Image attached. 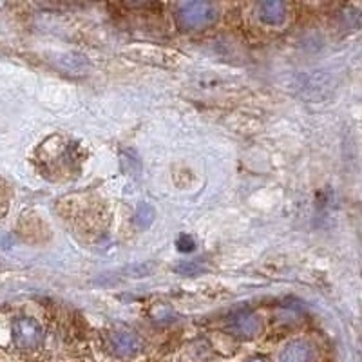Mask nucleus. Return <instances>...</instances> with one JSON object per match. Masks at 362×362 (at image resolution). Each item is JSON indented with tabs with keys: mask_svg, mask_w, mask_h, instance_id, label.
<instances>
[{
	"mask_svg": "<svg viewBox=\"0 0 362 362\" xmlns=\"http://www.w3.org/2000/svg\"><path fill=\"white\" fill-rule=\"evenodd\" d=\"M11 335L18 350H38L44 344V329L35 319L29 317H21L13 322Z\"/></svg>",
	"mask_w": 362,
	"mask_h": 362,
	"instance_id": "obj_2",
	"label": "nucleus"
},
{
	"mask_svg": "<svg viewBox=\"0 0 362 362\" xmlns=\"http://www.w3.org/2000/svg\"><path fill=\"white\" fill-rule=\"evenodd\" d=\"M245 362H270V361H268L267 357H252V358H248V361H245Z\"/></svg>",
	"mask_w": 362,
	"mask_h": 362,
	"instance_id": "obj_10",
	"label": "nucleus"
},
{
	"mask_svg": "<svg viewBox=\"0 0 362 362\" xmlns=\"http://www.w3.org/2000/svg\"><path fill=\"white\" fill-rule=\"evenodd\" d=\"M313 358H315V348L303 339L286 342L277 355V362H313Z\"/></svg>",
	"mask_w": 362,
	"mask_h": 362,
	"instance_id": "obj_5",
	"label": "nucleus"
},
{
	"mask_svg": "<svg viewBox=\"0 0 362 362\" xmlns=\"http://www.w3.org/2000/svg\"><path fill=\"white\" fill-rule=\"evenodd\" d=\"M288 9L281 0H267L257 6V18L267 25H281L286 21Z\"/></svg>",
	"mask_w": 362,
	"mask_h": 362,
	"instance_id": "obj_6",
	"label": "nucleus"
},
{
	"mask_svg": "<svg viewBox=\"0 0 362 362\" xmlns=\"http://www.w3.org/2000/svg\"><path fill=\"white\" fill-rule=\"evenodd\" d=\"M153 219H154L153 206L145 203V205H141L140 209H138V212H136L134 221H136V225L140 226V228H147V226L153 223Z\"/></svg>",
	"mask_w": 362,
	"mask_h": 362,
	"instance_id": "obj_8",
	"label": "nucleus"
},
{
	"mask_svg": "<svg viewBox=\"0 0 362 362\" xmlns=\"http://www.w3.org/2000/svg\"><path fill=\"white\" fill-rule=\"evenodd\" d=\"M176 25L181 31H199L214 24L219 18L218 6L212 2L194 0L176 6Z\"/></svg>",
	"mask_w": 362,
	"mask_h": 362,
	"instance_id": "obj_1",
	"label": "nucleus"
},
{
	"mask_svg": "<svg viewBox=\"0 0 362 362\" xmlns=\"http://www.w3.org/2000/svg\"><path fill=\"white\" fill-rule=\"evenodd\" d=\"M60 67L69 74H83L89 67V62L83 57H78V54H64L60 58Z\"/></svg>",
	"mask_w": 362,
	"mask_h": 362,
	"instance_id": "obj_7",
	"label": "nucleus"
},
{
	"mask_svg": "<svg viewBox=\"0 0 362 362\" xmlns=\"http://www.w3.org/2000/svg\"><path fill=\"white\" fill-rule=\"evenodd\" d=\"M226 332L238 339L250 341L263 332V321L257 313L250 310H239L232 313L230 319L226 321Z\"/></svg>",
	"mask_w": 362,
	"mask_h": 362,
	"instance_id": "obj_3",
	"label": "nucleus"
},
{
	"mask_svg": "<svg viewBox=\"0 0 362 362\" xmlns=\"http://www.w3.org/2000/svg\"><path fill=\"white\" fill-rule=\"evenodd\" d=\"M194 247H196V245H194L192 238H189L187 234L180 235V239H177V250H180V252H192Z\"/></svg>",
	"mask_w": 362,
	"mask_h": 362,
	"instance_id": "obj_9",
	"label": "nucleus"
},
{
	"mask_svg": "<svg viewBox=\"0 0 362 362\" xmlns=\"http://www.w3.org/2000/svg\"><path fill=\"white\" fill-rule=\"evenodd\" d=\"M109 348L118 357L131 358L144 350V342L131 329H116L109 335Z\"/></svg>",
	"mask_w": 362,
	"mask_h": 362,
	"instance_id": "obj_4",
	"label": "nucleus"
}]
</instances>
